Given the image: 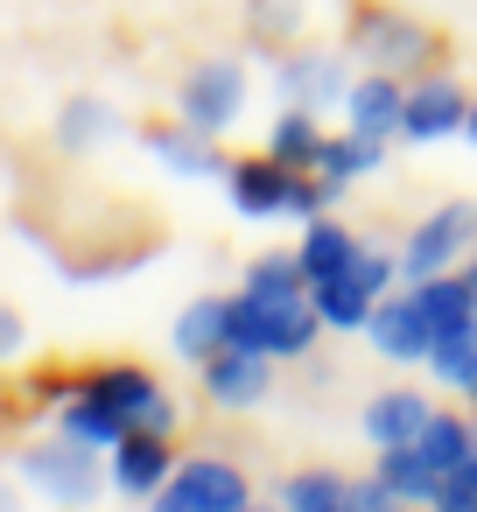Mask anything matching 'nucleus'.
<instances>
[{
  "instance_id": "obj_4",
  "label": "nucleus",
  "mask_w": 477,
  "mask_h": 512,
  "mask_svg": "<svg viewBox=\"0 0 477 512\" xmlns=\"http://www.w3.org/2000/svg\"><path fill=\"white\" fill-rule=\"evenodd\" d=\"M365 337H372V351H379V358H428V351H435V323L421 316V302H414V295L379 302V309L365 316Z\"/></svg>"
},
{
  "instance_id": "obj_28",
  "label": "nucleus",
  "mask_w": 477,
  "mask_h": 512,
  "mask_svg": "<svg viewBox=\"0 0 477 512\" xmlns=\"http://www.w3.org/2000/svg\"><path fill=\"white\" fill-rule=\"evenodd\" d=\"M92 393H99V400H113L120 414H134V407H141V400L155 393V379H148V372H127V365H120V372H99V379H92Z\"/></svg>"
},
{
  "instance_id": "obj_31",
  "label": "nucleus",
  "mask_w": 477,
  "mask_h": 512,
  "mask_svg": "<svg viewBox=\"0 0 477 512\" xmlns=\"http://www.w3.org/2000/svg\"><path fill=\"white\" fill-rule=\"evenodd\" d=\"M330 190H337V183H302V176H288V218H316Z\"/></svg>"
},
{
  "instance_id": "obj_26",
  "label": "nucleus",
  "mask_w": 477,
  "mask_h": 512,
  "mask_svg": "<svg viewBox=\"0 0 477 512\" xmlns=\"http://www.w3.org/2000/svg\"><path fill=\"white\" fill-rule=\"evenodd\" d=\"M246 288H260V295H302V288H309V267H302V253H295V260H288V253H267V260H253Z\"/></svg>"
},
{
  "instance_id": "obj_32",
  "label": "nucleus",
  "mask_w": 477,
  "mask_h": 512,
  "mask_svg": "<svg viewBox=\"0 0 477 512\" xmlns=\"http://www.w3.org/2000/svg\"><path fill=\"white\" fill-rule=\"evenodd\" d=\"M169 421H176V407H169L162 393H148V400L127 414V428H141V435H169Z\"/></svg>"
},
{
  "instance_id": "obj_16",
  "label": "nucleus",
  "mask_w": 477,
  "mask_h": 512,
  "mask_svg": "<svg viewBox=\"0 0 477 512\" xmlns=\"http://www.w3.org/2000/svg\"><path fill=\"white\" fill-rule=\"evenodd\" d=\"M428 414H435V407H428L421 393H386V400L365 407V428H372V442L386 449V442H414V435L428 428Z\"/></svg>"
},
{
  "instance_id": "obj_22",
  "label": "nucleus",
  "mask_w": 477,
  "mask_h": 512,
  "mask_svg": "<svg viewBox=\"0 0 477 512\" xmlns=\"http://www.w3.org/2000/svg\"><path fill=\"white\" fill-rule=\"evenodd\" d=\"M372 162H379V141H372V134H358V127H351L344 141H323V155H316L323 183H337V190H344V176H365Z\"/></svg>"
},
{
  "instance_id": "obj_6",
  "label": "nucleus",
  "mask_w": 477,
  "mask_h": 512,
  "mask_svg": "<svg viewBox=\"0 0 477 512\" xmlns=\"http://www.w3.org/2000/svg\"><path fill=\"white\" fill-rule=\"evenodd\" d=\"M470 120V106H463V92L449 85V78H428V85H414L407 92V113H400V134L407 141H442V134H456Z\"/></svg>"
},
{
  "instance_id": "obj_2",
  "label": "nucleus",
  "mask_w": 477,
  "mask_h": 512,
  "mask_svg": "<svg viewBox=\"0 0 477 512\" xmlns=\"http://www.w3.org/2000/svg\"><path fill=\"white\" fill-rule=\"evenodd\" d=\"M386 281H393V260L358 246V260H351L344 274H330V281H309V302H316V316H323V323H337V330H358V323L379 309L372 295H379Z\"/></svg>"
},
{
  "instance_id": "obj_7",
  "label": "nucleus",
  "mask_w": 477,
  "mask_h": 512,
  "mask_svg": "<svg viewBox=\"0 0 477 512\" xmlns=\"http://www.w3.org/2000/svg\"><path fill=\"white\" fill-rule=\"evenodd\" d=\"M204 386H211V400H225V407L260 400V393H267V351H246V344L211 351V358H204Z\"/></svg>"
},
{
  "instance_id": "obj_19",
  "label": "nucleus",
  "mask_w": 477,
  "mask_h": 512,
  "mask_svg": "<svg viewBox=\"0 0 477 512\" xmlns=\"http://www.w3.org/2000/svg\"><path fill=\"white\" fill-rule=\"evenodd\" d=\"M351 260H358V239L316 218V225H309V239H302V267H309V281H330V274H344Z\"/></svg>"
},
{
  "instance_id": "obj_29",
  "label": "nucleus",
  "mask_w": 477,
  "mask_h": 512,
  "mask_svg": "<svg viewBox=\"0 0 477 512\" xmlns=\"http://www.w3.org/2000/svg\"><path fill=\"white\" fill-rule=\"evenodd\" d=\"M435 505H442V512H477V449H470L456 470H442V484H435Z\"/></svg>"
},
{
  "instance_id": "obj_10",
  "label": "nucleus",
  "mask_w": 477,
  "mask_h": 512,
  "mask_svg": "<svg viewBox=\"0 0 477 512\" xmlns=\"http://www.w3.org/2000/svg\"><path fill=\"white\" fill-rule=\"evenodd\" d=\"M358 43L386 64V71H400V64H428V29H414V22H400V15H365L358 22Z\"/></svg>"
},
{
  "instance_id": "obj_38",
  "label": "nucleus",
  "mask_w": 477,
  "mask_h": 512,
  "mask_svg": "<svg viewBox=\"0 0 477 512\" xmlns=\"http://www.w3.org/2000/svg\"><path fill=\"white\" fill-rule=\"evenodd\" d=\"M470 288H477V260H470Z\"/></svg>"
},
{
  "instance_id": "obj_11",
  "label": "nucleus",
  "mask_w": 477,
  "mask_h": 512,
  "mask_svg": "<svg viewBox=\"0 0 477 512\" xmlns=\"http://www.w3.org/2000/svg\"><path fill=\"white\" fill-rule=\"evenodd\" d=\"M344 113H351V127H358V134L386 141V134H400L407 99H400V85H393V78H365V85H351V92H344Z\"/></svg>"
},
{
  "instance_id": "obj_14",
  "label": "nucleus",
  "mask_w": 477,
  "mask_h": 512,
  "mask_svg": "<svg viewBox=\"0 0 477 512\" xmlns=\"http://www.w3.org/2000/svg\"><path fill=\"white\" fill-rule=\"evenodd\" d=\"M414 302H421V316L435 323V337H442V330H463V323H477V288H470V274H463V281H442V274H428V281L414 288Z\"/></svg>"
},
{
  "instance_id": "obj_36",
  "label": "nucleus",
  "mask_w": 477,
  "mask_h": 512,
  "mask_svg": "<svg viewBox=\"0 0 477 512\" xmlns=\"http://www.w3.org/2000/svg\"><path fill=\"white\" fill-rule=\"evenodd\" d=\"M0 512H22V505H15V491H0Z\"/></svg>"
},
{
  "instance_id": "obj_30",
  "label": "nucleus",
  "mask_w": 477,
  "mask_h": 512,
  "mask_svg": "<svg viewBox=\"0 0 477 512\" xmlns=\"http://www.w3.org/2000/svg\"><path fill=\"white\" fill-rule=\"evenodd\" d=\"M106 120H113V113H106L99 99H78V106L64 113V148H92V141L106 134Z\"/></svg>"
},
{
  "instance_id": "obj_37",
  "label": "nucleus",
  "mask_w": 477,
  "mask_h": 512,
  "mask_svg": "<svg viewBox=\"0 0 477 512\" xmlns=\"http://www.w3.org/2000/svg\"><path fill=\"white\" fill-rule=\"evenodd\" d=\"M463 134H470V141H477V106H470V120H463Z\"/></svg>"
},
{
  "instance_id": "obj_33",
  "label": "nucleus",
  "mask_w": 477,
  "mask_h": 512,
  "mask_svg": "<svg viewBox=\"0 0 477 512\" xmlns=\"http://www.w3.org/2000/svg\"><path fill=\"white\" fill-rule=\"evenodd\" d=\"M295 22H302V15H295V0H260L253 36H267V43H274V36H281V29H295Z\"/></svg>"
},
{
  "instance_id": "obj_3",
  "label": "nucleus",
  "mask_w": 477,
  "mask_h": 512,
  "mask_svg": "<svg viewBox=\"0 0 477 512\" xmlns=\"http://www.w3.org/2000/svg\"><path fill=\"white\" fill-rule=\"evenodd\" d=\"M470 232H477V211H470V204H449V211H435V218L407 239L400 267H407V274H421V281H428V274H442V267L470 246Z\"/></svg>"
},
{
  "instance_id": "obj_39",
  "label": "nucleus",
  "mask_w": 477,
  "mask_h": 512,
  "mask_svg": "<svg viewBox=\"0 0 477 512\" xmlns=\"http://www.w3.org/2000/svg\"><path fill=\"white\" fill-rule=\"evenodd\" d=\"M239 512H246V505H239Z\"/></svg>"
},
{
  "instance_id": "obj_13",
  "label": "nucleus",
  "mask_w": 477,
  "mask_h": 512,
  "mask_svg": "<svg viewBox=\"0 0 477 512\" xmlns=\"http://www.w3.org/2000/svg\"><path fill=\"white\" fill-rule=\"evenodd\" d=\"M379 484H386L400 505H414V498H435L442 470L421 456V442H386V456H379Z\"/></svg>"
},
{
  "instance_id": "obj_12",
  "label": "nucleus",
  "mask_w": 477,
  "mask_h": 512,
  "mask_svg": "<svg viewBox=\"0 0 477 512\" xmlns=\"http://www.w3.org/2000/svg\"><path fill=\"white\" fill-rule=\"evenodd\" d=\"M162 477H169V449H162V435L127 428V435L113 442V484H120V491H155Z\"/></svg>"
},
{
  "instance_id": "obj_27",
  "label": "nucleus",
  "mask_w": 477,
  "mask_h": 512,
  "mask_svg": "<svg viewBox=\"0 0 477 512\" xmlns=\"http://www.w3.org/2000/svg\"><path fill=\"white\" fill-rule=\"evenodd\" d=\"M148 141H155V155H162L169 169H183V176H211V169H218V162H211V148H204V141H190V134H169V127H155Z\"/></svg>"
},
{
  "instance_id": "obj_18",
  "label": "nucleus",
  "mask_w": 477,
  "mask_h": 512,
  "mask_svg": "<svg viewBox=\"0 0 477 512\" xmlns=\"http://www.w3.org/2000/svg\"><path fill=\"white\" fill-rule=\"evenodd\" d=\"M176 351H183V358L225 351V302H218V295H204V302H190V309L176 316Z\"/></svg>"
},
{
  "instance_id": "obj_20",
  "label": "nucleus",
  "mask_w": 477,
  "mask_h": 512,
  "mask_svg": "<svg viewBox=\"0 0 477 512\" xmlns=\"http://www.w3.org/2000/svg\"><path fill=\"white\" fill-rule=\"evenodd\" d=\"M428 365H435L449 386L477 393V323H463V330H442V337H435V351H428Z\"/></svg>"
},
{
  "instance_id": "obj_5",
  "label": "nucleus",
  "mask_w": 477,
  "mask_h": 512,
  "mask_svg": "<svg viewBox=\"0 0 477 512\" xmlns=\"http://www.w3.org/2000/svg\"><path fill=\"white\" fill-rule=\"evenodd\" d=\"M239 99H246V78H239L232 64H204V71L183 85V120H190L197 134H218V127H232Z\"/></svg>"
},
{
  "instance_id": "obj_1",
  "label": "nucleus",
  "mask_w": 477,
  "mask_h": 512,
  "mask_svg": "<svg viewBox=\"0 0 477 512\" xmlns=\"http://www.w3.org/2000/svg\"><path fill=\"white\" fill-rule=\"evenodd\" d=\"M316 302L309 295H260L246 288L239 302H225V344H246V351H267V358H295L316 344Z\"/></svg>"
},
{
  "instance_id": "obj_15",
  "label": "nucleus",
  "mask_w": 477,
  "mask_h": 512,
  "mask_svg": "<svg viewBox=\"0 0 477 512\" xmlns=\"http://www.w3.org/2000/svg\"><path fill=\"white\" fill-rule=\"evenodd\" d=\"M176 491H190L204 512H239L246 505V477L232 463H183L176 470Z\"/></svg>"
},
{
  "instance_id": "obj_17",
  "label": "nucleus",
  "mask_w": 477,
  "mask_h": 512,
  "mask_svg": "<svg viewBox=\"0 0 477 512\" xmlns=\"http://www.w3.org/2000/svg\"><path fill=\"white\" fill-rule=\"evenodd\" d=\"M57 414H64V435H78V442H92V449H99V442H120V435H127V414H120L113 400H99L92 386H85L78 400H64Z\"/></svg>"
},
{
  "instance_id": "obj_9",
  "label": "nucleus",
  "mask_w": 477,
  "mask_h": 512,
  "mask_svg": "<svg viewBox=\"0 0 477 512\" xmlns=\"http://www.w3.org/2000/svg\"><path fill=\"white\" fill-rule=\"evenodd\" d=\"M85 449H92V442H78V435H71V442H50V449H36V456H29V477H36V484H50L64 505H85V498H92V484H99Z\"/></svg>"
},
{
  "instance_id": "obj_25",
  "label": "nucleus",
  "mask_w": 477,
  "mask_h": 512,
  "mask_svg": "<svg viewBox=\"0 0 477 512\" xmlns=\"http://www.w3.org/2000/svg\"><path fill=\"white\" fill-rule=\"evenodd\" d=\"M344 498H351L344 477H323V470L288 477V512H344Z\"/></svg>"
},
{
  "instance_id": "obj_21",
  "label": "nucleus",
  "mask_w": 477,
  "mask_h": 512,
  "mask_svg": "<svg viewBox=\"0 0 477 512\" xmlns=\"http://www.w3.org/2000/svg\"><path fill=\"white\" fill-rule=\"evenodd\" d=\"M267 155H274V162H288V169H302V162H316V155H323V134H316L309 106H295V113H281V120H274Z\"/></svg>"
},
{
  "instance_id": "obj_35",
  "label": "nucleus",
  "mask_w": 477,
  "mask_h": 512,
  "mask_svg": "<svg viewBox=\"0 0 477 512\" xmlns=\"http://www.w3.org/2000/svg\"><path fill=\"white\" fill-rule=\"evenodd\" d=\"M15 344H22V323H15V316H8V309H0V358H8V351H15Z\"/></svg>"
},
{
  "instance_id": "obj_24",
  "label": "nucleus",
  "mask_w": 477,
  "mask_h": 512,
  "mask_svg": "<svg viewBox=\"0 0 477 512\" xmlns=\"http://www.w3.org/2000/svg\"><path fill=\"white\" fill-rule=\"evenodd\" d=\"M414 442H421V456H428L435 470H456V463L470 456V428H463L456 414H428V428H421Z\"/></svg>"
},
{
  "instance_id": "obj_34",
  "label": "nucleus",
  "mask_w": 477,
  "mask_h": 512,
  "mask_svg": "<svg viewBox=\"0 0 477 512\" xmlns=\"http://www.w3.org/2000/svg\"><path fill=\"white\" fill-rule=\"evenodd\" d=\"M155 512H204V505H197V498H190V491H176V484H169V491H162V498H155Z\"/></svg>"
},
{
  "instance_id": "obj_8",
  "label": "nucleus",
  "mask_w": 477,
  "mask_h": 512,
  "mask_svg": "<svg viewBox=\"0 0 477 512\" xmlns=\"http://www.w3.org/2000/svg\"><path fill=\"white\" fill-rule=\"evenodd\" d=\"M288 162H232L225 169V190H232V204L246 211V218H274V211H288Z\"/></svg>"
},
{
  "instance_id": "obj_23",
  "label": "nucleus",
  "mask_w": 477,
  "mask_h": 512,
  "mask_svg": "<svg viewBox=\"0 0 477 512\" xmlns=\"http://www.w3.org/2000/svg\"><path fill=\"white\" fill-rule=\"evenodd\" d=\"M281 85L302 99V106H323V99H344V78H337V64L330 57H295L288 71H281Z\"/></svg>"
}]
</instances>
